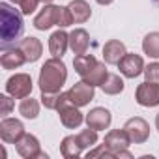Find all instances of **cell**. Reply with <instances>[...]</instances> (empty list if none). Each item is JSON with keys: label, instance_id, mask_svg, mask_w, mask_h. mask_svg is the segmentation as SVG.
Here are the masks:
<instances>
[{"label": "cell", "instance_id": "33", "mask_svg": "<svg viewBox=\"0 0 159 159\" xmlns=\"http://www.w3.org/2000/svg\"><path fill=\"white\" fill-rule=\"evenodd\" d=\"M43 4H52V0H41Z\"/></svg>", "mask_w": 159, "mask_h": 159}, {"label": "cell", "instance_id": "7", "mask_svg": "<svg viewBox=\"0 0 159 159\" xmlns=\"http://www.w3.org/2000/svg\"><path fill=\"white\" fill-rule=\"evenodd\" d=\"M135 99L140 107H157L159 105V83L144 81L135 90Z\"/></svg>", "mask_w": 159, "mask_h": 159}, {"label": "cell", "instance_id": "17", "mask_svg": "<svg viewBox=\"0 0 159 159\" xmlns=\"http://www.w3.org/2000/svg\"><path fill=\"white\" fill-rule=\"evenodd\" d=\"M90 47V36L84 28H75L69 34V49L75 54H86Z\"/></svg>", "mask_w": 159, "mask_h": 159}, {"label": "cell", "instance_id": "9", "mask_svg": "<svg viewBox=\"0 0 159 159\" xmlns=\"http://www.w3.org/2000/svg\"><path fill=\"white\" fill-rule=\"evenodd\" d=\"M25 124L17 118H8L4 116V120L0 122V139L8 144H15L23 135H25Z\"/></svg>", "mask_w": 159, "mask_h": 159}, {"label": "cell", "instance_id": "25", "mask_svg": "<svg viewBox=\"0 0 159 159\" xmlns=\"http://www.w3.org/2000/svg\"><path fill=\"white\" fill-rule=\"evenodd\" d=\"M41 105L49 111H58L62 99H64V92H41Z\"/></svg>", "mask_w": 159, "mask_h": 159}, {"label": "cell", "instance_id": "23", "mask_svg": "<svg viewBox=\"0 0 159 159\" xmlns=\"http://www.w3.org/2000/svg\"><path fill=\"white\" fill-rule=\"evenodd\" d=\"M19 114L23 118H26V120H36L38 114H39V101L34 99V98H30V96L25 98V99H21V103H19Z\"/></svg>", "mask_w": 159, "mask_h": 159}, {"label": "cell", "instance_id": "26", "mask_svg": "<svg viewBox=\"0 0 159 159\" xmlns=\"http://www.w3.org/2000/svg\"><path fill=\"white\" fill-rule=\"evenodd\" d=\"M77 139H79V142H81V146H83L84 150H90V148H94V146L98 144V140H99V137H98V131H96V129H92V127H88V129H83L81 133L77 135Z\"/></svg>", "mask_w": 159, "mask_h": 159}, {"label": "cell", "instance_id": "4", "mask_svg": "<svg viewBox=\"0 0 159 159\" xmlns=\"http://www.w3.org/2000/svg\"><path fill=\"white\" fill-rule=\"evenodd\" d=\"M34 83L32 77L28 73H15L6 81V92L13 98V99H25L32 94Z\"/></svg>", "mask_w": 159, "mask_h": 159}, {"label": "cell", "instance_id": "22", "mask_svg": "<svg viewBox=\"0 0 159 159\" xmlns=\"http://www.w3.org/2000/svg\"><path fill=\"white\" fill-rule=\"evenodd\" d=\"M124 79L120 77V75H116V73H109L107 77H105V81L101 83V90H103V94H107V96H118V94H122L124 92Z\"/></svg>", "mask_w": 159, "mask_h": 159}, {"label": "cell", "instance_id": "2", "mask_svg": "<svg viewBox=\"0 0 159 159\" xmlns=\"http://www.w3.org/2000/svg\"><path fill=\"white\" fill-rule=\"evenodd\" d=\"M67 81V67L62 58H49L39 69L38 84L41 92H62V86Z\"/></svg>", "mask_w": 159, "mask_h": 159}, {"label": "cell", "instance_id": "11", "mask_svg": "<svg viewBox=\"0 0 159 159\" xmlns=\"http://www.w3.org/2000/svg\"><path fill=\"white\" fill-rule=\"evenodd\" d=\"M144 60L140 54H135V52H125V56L118 62V69L120 73L125 77V79H135L139 77L140 73H144Z\"/></svg>", "mask_w": 159, "mask_h": 159}, {"label": "cell", "instance_id": "5", "mask_svg": "<svg viewBox=\"0 0 159 159\" xmlns=\"http://www.w3.org/2000/svg\"><path fill=\"white\" fill-rule=\"evenodd\" d=\"M58 116H60L62 125L67 127V129H77V127H81L83 122H84V118H86V116H83L81 111H79V107H75V105L67 99L66 92H64V99H62V103H60V107H58Z\"/></svg>", "mask_w": 159, "mask_h": 159}, {"label": "cell", "instance_id": "28", "mask_svg": "<svg viewBox=\"0 0 159 159\" xmlns=\"http://www.w3.org/2000/svg\"><path fill=\"white\" fill-rule=\"evenodd\" d=\"M144 77L146 81H153V83H159V62H152L144 67Z\"/></svg>", "mask_w": 159, "mask_h": 159}, {"label": "cell", "instance_id": "34", "mask_svg": "<svg viewBox=\"0 0 159 159\" xmlns=\"http://www.w3.org/2000/svg\"><path fill=\"white\" fill-rule=\"evenodd\" d=\"M11 4H21V0H10Z\"/></svg>", "mask_w": 159, "mask_h": 159}, {"label": "cell", "instance_id": "12", "mask_svg": "<svg viewBox=\"0 0 159 159\" xmlns=\"http://www.w3.org/2000/svg\"><path fill=\"white\" fill-rule=\"evenodd\" d=\"M103 144H105L112 153H114V159H116V155H118L122 150H127V148H129L131 139H129V135L125 133V129H124V127H122V129H111V131L105 135Z\"/></svg>", "mask_w": 159, "mask_h": 159}, {"label": "cell", "instance_id": "31", "mask_svg": "<svg viewBox=\"0 0 159 159\" xmlns=\"http://www.w3.org/2000/svg\"><path fill=\"white\" fill-rule=\"evenodd\" d=\"M98 4H101V6H109V4H112L114 0H96Z\"/></svg>", "mask_w": 159, "mask_h": 159}, {"label": "cell", "instance_id": "1", "mask_svg": "<svg viewBox=\"0 0 159 159\" xmlns=\"http://www.w3.org/2000/svg\"><path fill=\"white\" fill-rule=\"evenodd\" d=\"M25 32L23 11L15 10L8 2L0 4V43L2 49H10V45L17 43Z\"/></svg>", "mask_w": 159, "mask_h": 159}, {"label": "cell", "instance_id": "3", "mask_svg": "<svg viewBox=\"0 0 159 159\" xmlns=\"http://www.w3.org/2000/svg\"><path fill=\"white\" fill-rule=\"evenodd\" d=\"M34 28L38 30H49L52 26H58V28H67L73 23V17H71V11L67 6H56V4H45V8L34 17Z\"/></svg>", "mask_w": 159, "mask_h": 159}, {"label": "cell", "instance_id": "29", "mask_svg": "<svg viewBox=\"0 0 159 159\" xmlns=\"http://www.w3.org/2000/svg\"><path fill=\"white\" fill-rule=\"evenodd\" d=\"M13 99H11V96L8 94H2V96H0V114H2V116H8L11 111H13Z\"/></svg>", "mask_w": 159, "mask_h": 159}, {"label": "cell", "instance_id": "19", "mask_svg": "<svg viewBox=\"0 0 159 159\" xmlns=\"http://www.w3.org/2000/svg\"><path fill=\"white\" fill-rule=\"evenodd\" d=\"M98 64H99V60H98L96 56H92V54H75V58H73V67H75L77 75L81 77V79L88 77L90 71H92Z\"/></svg>", "mask_w": 159, "mask_h": 159}, {"label": "cell", "instance_id": "21", "mask_svg": "<svg viewBox=\"0 0 159 159\" xmlns=\"http://www.w3.org/2000/svg\"><path fill=\"white\" fill-rule=\"evenodd\" d=\"M83 150H84V148L81 146L77 135H67V137H64V140L60 142V153H62L64 159H77L79 155L83 153Z\"/></svg>", "mask_w": 159, "mask_h": 159}, {"label": "cell", "instance_id": "8", "mask_svg": "<svg viewBox=\"0 0 159 159\" xmlns=\"http://www.w3.org/2000/svg\"><path fill=\"white\" fill-rule=\"evenodd\" d=\"M94 88L96 86H92V84H88L86 81H81V83H75L67 92H66V96H67V99L75 105V107H84V105H88L92 99H94Z\"/></svg>", "mask_w": 159, "mask_h": 159}, {"label": "cell", "instance_id": "20", "mask_svg": "<svg viewBox=\"0 0 159 159\" xmlns=\"http://www.w3.org/2000/svg\"><path fill=\"white\" fill-rule=\"evenodd\" d=\"M23 64H26V58H25V54H23V51L19 47L6 49L2 52V56H0V66H2L4 69H17Z\"/></svg>", "mask_w": 159, "mask_h": 159}, {"label": "cell", "instance_id": "10", "mask_svg": "<svg viewBox=\"0 0 159 159\" xmlns=\"http://www.w3.org/2000/svg\"><path fill=\"white\" fill-rule=\"evenodd\" d=\"M124 129H125V133L129 135L131 142H135V144H142V142H146L148 137H150V125H148V122H146L144 118H140V116L129 118V120L124 124Z\"/></svg>", "mask_w": 159, "mask_h": 159}, {"label": "cell", "instance_id": "18", "mask_svg": "<svg viewBox=\"0 0 159 159\" xmlns=\"http://www.w3.org/2000/svg\"><path fill=\"white\" fill-rule=\"evenodd\" d=\"M67 8L71 11V17H73L75 25H83L92 17V8L86 0H71L67 4Z\"/></svg>", "mask_w": 159, "mask_h": 159}, {"label": "cell", "instance_id": "30", "mask_svg": "<svg viewBox=\"0 0 159 159\" xmlns=\"http://www.w3.org/2000/svg\"><path fill=\"white\" fill-rule=\"evenodd\" d=\"M39 2H41V0H21L19 8H21L23 15H30V13H34V11L38 10Z\"/></svg>", "mask_w": 159, "mask_h": 159}, {"label": "cell", "instance_id": "6", "mask_svg": "<svg viewBox=\"0 0 159 159\" xmlns=\"http://www.w3.org/2000/svg\"><path fill=\"white\" fill-rule=\"evenodd\" d=\"M15 150L25 159H49V155L45 152H41V144H39L38 137L30 135V133H25L15 142Z\"/></svg>", "mask_w": 159, "mask_h": 159}, {"label": "cell", "instance_id": "32", "mask_svg": "<svg viewBox=\"0 0 159 159\" xmlns=\"http://www.w3.org/2000/svg\"><path fill=\"white\" fill-rule=\"evenodd\" d=\"M155 127H157V131H159V114L155 116Z\"/></svg>", "mask_w": 159, "mask_h": 159}, {"label": "cell", "instance_id": "16", "mask_svg": "<svg viewBox=\"0 0 159 159\" xmlns=\"http://www.w3.org/2000/svg\"><path fill=\"white\" fill-rule=\"evenodd\" d=\"M125 45L120 39H109L103 47V60L111 66H118V62L125 56Z\"/></svg>", "mask_w": 159, "mask_h": 159}, {"label": "cell", "instance_id": "14", "mask_svg": "<svg viewBox=\"0 0 159 159\" xmlns=\"http://www.w3.org/2000/svg\"><path fill=\"white\" fill-rule=\"evenodd\" d=\"M67 49H69V34H67L64 28H58V30L52 32L51 38H49V51H51L52 56L62 58Z\"/></svg>", "mask_w": 159, "mask_h": 159}, {"label": "cell", "instance_id": "27", "mask_svg": "<svg viewBox=\"0 0 159 159\" xmlns=\"http://www.w3.org/2000/svg\"><path fill=\"white\" fill-rule=\"evenodd\" d=\"M86 157L88 159H94V157H107V159H114V153L105 146V144H96L94 148H90L88 152H86Z\"/></svg>", "mask_w": 159, "mask_h": 159}, {"label": "cell", "instance_id": "13", "mask_svg": "<svg viewBox=\"0 0 159 159\" xmlns=\"http://www.w3.org/2000/svg\"><path fill=\"white\" fill-rule=\"evenodd\" d=\"M84 122H86L88 127H92V129H96V131H105V129H109V125H111V122H112V114H111V111L105 109V107H96V109H92V111L86 114Z\"/></svg>", "mask_w": 159, "mask_h": 159}, {"label": "cell", "instance_id": "15", "mask_svg": "<svg viewBox=\"0 0 159 159\" xmlns=\"http://www.w3.org/2000/svg\"><path fill=\"white\" fill-rule=\"evenodd\" d=\"M19 49L23 51L26 62H38L43 54V43L34 38V36H28V38H23L19 41Z\"/></svg>", "mask_w": 159, "mask_h": 159}, {"label": "cell", "instance_id": "24", "mask_svg": "<svg viewBox=\"0 0 159 159\" xmlns=\"http://www.w3.org/2000/svg\"><path fill=\"white\" fill-rule=\"evenodd\" d=\"M142 51L150 58H159V32H150L144 36Z\"/></svg>", "mask_w": 159, "mask_h": 159}]
</instances>
